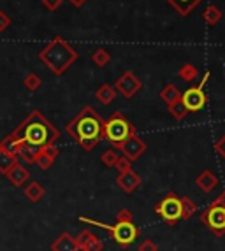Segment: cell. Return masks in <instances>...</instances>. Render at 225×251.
Masks as SVG:
<instances>
[{"mask_svg":"<svg viewBox=\"0 0 225 251\" xmlns=\"http://www.w3.org/2000/svg\"><path fill=\"white\" fill-rule=\"evenodd\" d=\"M67 134L74 139L84 151H92L102 141L104 120L99 116L92 105H84L65 126Z\"/></svg>","mask_w":225,"mask_h":251,"instance_id":"1","label":"cell"},{"mask_svg":"<svg viewBox=\"0 0 225 251\" xmlns=\"http://www.w3.org/2000/svg\"><path fill=\"white\" fill-rule=\"evenodd\" d=\"M13 135L18 141L32 144L35 148H42L56 143L60 139V130L42 116L41 111L35 109L14 128Z\"/></svg>","mask_w":225,"mask_h":251,"instance_id":"2","label":"cell"},{"mask_svg":"<svg viewBox=\"0 0 225 251\" xmlns=\"http://www.w3.org/2000/svg\"><path fill=\"white\" fill-rule=\"evenodd\" d=\"M41 60L55 75H62L78 60V53L63 37H53L39 53Z\"/></svg>","mask_w":225,"mask_h":251,"instance_id":"3","label":"cell"},{"mask_svg":"<svg viewBox=\"0 0 225 251\" xmlns=\"http://www.w3.org/2000/svg\"><path fill=\"white\" fill-rule=\"evenodd\" d=\"M80 222L86 223V225H95L99 228H102V230H108L111 234V239L120 248H129L141 234V230L134 222H116L114 225H108V223L97 222V220H90L86 216H80Z\"/></svg>","mask_w":225,"mask_h":251,"instance_id":"4","label":"cell"},{"mask_svg":"<svg viewBox=\"0 0 225 251\" xmlns=\"http://www.w3.org/2000/svg\"><path fill=\"white\" fill-rule=\"evenodd\" d=\"M136 134V126L127 120L120 111L112 113L108 122H104V130H102V137L112 144V148H116L121 144L125 139Z\"/></svg>","mask_w":225,"mask_h":251,"instance_id":"5","label":"cell"},{"mask_svg":"<svg viewBox=\"0 0 225 251\" xmlns=\"http://www.w3.org/2000/svg\"><path fill=\"white\" fill-rule=\"evenodd\" d=\"M155 214L162 218V222L169 226H174L181 220V197L174 192H169L159 204L155 205Z\"/></svg>","mask_w":225,"mask_h":251,"instance_id":"6","label":"cell"},{"mask_svg":"<svg viewBox=\"0 0 225 251\" xmlns=\"http://www.w3.org/2000/svg\"><path fill=\"white\" fill-rule=\"evenodd\" d=\"M200 222L218 237L225 235V209L220 205L209 204V207L200 213Z\"/></svg>","mask_w":225,"mask_h":251,"instance_id":"7","label":"cell"},{"mask_svg":"<svg viewBox=\"0 0 225 251\" xmlns=\"http://www.w3.org/2000/svg\"><path fill=\"white\" fill-rule=\"evenodd\" d=\"M141 88H142L141 79L130 71L123 72V74L116 79V83H114V90L120 92L125 99H132L136 93L141 92Z\"/></svg>","mask_w":225,"mask_h":251,"instance_id":"8","label":"cell"},{"mask_svg":"<svg viewBox=\"0 0 225 251\" xmlns=\"http://www.w3.org/2000/svg\"><path fill=\"white\" fill-rule=\"evenodd\" d=\"M116 148L121 151V155L125 156V158H129L130 162H136V160H139L144 155V151L148 146H146V143L138 134H134L129 139H125L121 144H118Z\"/></svg>","mask_w":225,"mask_h":251,"instance_id":"9","label":"cell"},{"mask_svg":"<svg viewBox=\"0 0 225 251\" xmlns=\"http://www.w3.org/2000/svg\"><path fill=\"white\" fill-rule=\"evenodd\" d=\"M181 102L188 109V113H197L204 107L208 102V97L204 93V88L200 86H190L185 93H181Z\"/></svg>","mask_w":225,"mask_h":251,"instance_id":"10","label":"cell"},{"mask_svg":"<svg viewBox=\"0 0 225 251\" xmlns=\"http://www.w3.org/2000/svg\"><path fill=\"white\" fill-rule=\"evenodd\" d=\"M58 155H60V148L56 146V144L39 148L37 155H35V165H37L41 171H48V169L53 167L55 160L58 158Z\"/></svg>","mask_w":225,"mask_h":251,"instance_id":"11","label":"cell"},{"mask_svg":"<svg viewBox=\"0 0 225 251\" xmlns=\"http://www.w3.org/2000/svg\"><path fill=\"white\" fill-rule=\"evenodd\" d=\"M76 243H78L80 251H102L104 250L102 241H100L92 230H88V228H84V230H81L80 234H78Z\"/></svg>","mask_w":225,"mask_h":251,"instance_id":"12","label":"cell"},{"mask_svg":"<svg viewBox=\"0 0 225 251\" xmlns=\"http://www.w3.org/2000/svg\"><path fill=\"white\" fill-rule=\"evenodd\" d=\"M141 183H142L141 176H139L136 171H132V169H129L127 172H121V174H118V177H116V184L125 193L136 192V190L141 186Z\"/></svg>","mask_w":225,"mask_h":251,"instance_id":"13","label":"cell"},{"mask_svg":"<svg viewBox=\"0 0 225 251\" xmlns=\"http://www.w3.org/2000/svg\"><path fill=\"white\" fill-rule=\"evenodd\" d=\"M5 176H7V179L11 181V184H13V186L21 188V186H23V184L30 179V172H28V169H27L25 165H21V162H16L13 167L9 169V172L5 174Z\"/></svg>","mask_w":225,"mask_h":251,"instance_id":"14","label":"cell"},{"mask_svg":"<svg viewBox=\"0 0 225 251\" xmlns=\"http://www.w3.org/2000/svg\"><path fill=\"white\" fill-rule=\"evenodd\" d=\"M51 251H80L76 237L69 232H62L51 244Z\"/></svg>","mask_w":225,"mask_h":251,"instance_id":"15","label":"cell"},{"mask_svg":"<svg viewBox=\"0 0 225 251\" xmlns=\"http://www.w3.org/2000/svg\"><path fill=\"white\" fill-rule=\"evenodd\" d=\"M196 184H197V188H199L200 192L211 193L213 190L218 186V177L215 176L211 171H208V169H206L204 172H200L199 176H197Z\"/></svg>","mask_w":225,"mask_h":251,"instance_id":"16","label":"cell"},{"mask_svg":"<svg viewBox=\"0 0 225 251\" xmlns=\"http://www.w3.org/2000/svg\"><path fill=\"white\" fill-rule=\"evenodd\" d=\"M166 2L171 5L172 9H174L179 16L185 18V16H188V14L192 13L194 9H196L197 5L202 2V0H166Z\"/></svg>","mask_w":225,"mask_h":251,"instance_id":"17","label":"cell"},{"mask_svg":"<svg viewBox=\"0 0 225 251\" xmlns=\"http://www.w3.org/2000/svg\"><path fill=\"white\" fill-rule=\"evenodd\" d=\"M95 99L99 100V104L109 105L114 99H116V90L112 88L111 84H102V86L95 92Z\"/></svg>","mask_w":225,"mask_h":251,"instance_id":"18","label":"cell"},{"mask_svg":"<svg viewBox=\"0 0 225 251\" xmlns=\"http://www.w3.org/2000/svg\"><path fill=\"white\" fill-rule=\"evenodd\" d=\"M23 193H25V197L28 199L30 202H39L42 197H44V188H42V184L37 183V181H32V183H28L25 186V190H23Z\"/></svg>","mask_w":225,"mask_h":251,"instance_id":"19","label":"cell"},{"mask_svg":"<svg viewBox=\"0 0 225 251\" xmlns=\"http://www.w3.org/2000/svg\"><path fill=\"white\" fill-rule=\"evenodd\" d=\"M21 143H23V141H18L13 134H9L7 137H4L2 141H0V151L9 153V155L18 156V150H20Z\"/></svg>","mask_w":225,"mask_h":251,"instance_id":"20","label":"cell"},{"mask_svg":"<svg viewBox=\"0 0 225 251\" xmlns=\"http://www.w3.org/2000/svg\"><path fill=\"white\" fill-rule=\"evenodd\" d=\"M37 150L39 148L32 146V144H27V143H21L20 150H18V158H21L23 163H35V155H37Z\"/></svg>","mask_w":225,"mask_h":251,"instance_id":"21","label":"cell"},{"mask_svg":"<svg viewBox=\"0 0 225 251\" xmlns=\"http://www.w3.org/2000/svg\"><path fill=\"white\" fill-rule=\"evenodd\" d=\"M160 99H162L167 105L176 104V102L181 100V92L176 88L174 84H166V88H162V92H160Z\"/></svg>","mask_w":225,"mask_h":251,"instance_id":"22","label":"cell"},{"mask_svg":"<svg viewBox=\"0 0 225 251\" xmlns=\"http://www.w3.org/2000/svg\"><path fill=\"white\" fill-rule=\"evenodd\" d=\"M197 213V204L190 197H181V220H190Z\"/></svg>","mask_w":225,"mask_h":251,"instance_id":"23","label":"cell"},{"mask_svg":"<svg viewBox=\"0 0 225 251\" xmlns=\"http://www.w3.org/2000/svg\"><path fill=\"white\" fill-rule=\"evenodd\" d=\"M179 77L183 81H187V83H192V81L197 79V75H199V71H197V67L194 65V63H185L183 67L178 71Z\"/></svg>","mask_w":225,"mask_h":251,"instance_id":"24","label":"cell"},{"mask_svg":"<svg viewBox=\"0 0 225 251\" xmlns=\"http://www.w3.org/2000/svg\"><path fill=\"white\" fill-rule=\"evenodd\" d=\"M92 62L95 63L97 67H106L109 62H111V53L104 48H99V50L93 51L92 54Z\"/></svg>","mask_w":225,"mask_h":251,"instance_id":"25","label":"cell"},{"mask_svg":"<svg viewBox=\"0 0 225 251\" xmlns=\"http://www.w3.org/2000/svg\"><path fill=\"white\" fill-rule=\"evenodd\" d=\"M222 11L217 7V5H208L204 11V14H202V18H204V21L208 23V25H217L218 21L222 20Z\"/></svg>","mask_w":225,"mask_h":251,"instance_id":"26","label":"cell"},{"mask_svg":"<svg viewBox=\"0 0 225 251\" xmlns=\"http://www.w3.org/2000/svg\"><path fill=\"white\" fill-rule=\"evenodd\" d=\"M18 162V156L14 155H9V153H4V151H0V174H7L9 169L13 167L14 163Z\"/></svg>","mask_w":225,"mask_h":251,"instance_id":"27","label":"cell"},{"mask_svg":"<svg viewBox=\"0 0 225 251\" xmlns=\"http://www.w3.org/2000/svg\"><path fill=\"white\" fill-rule=\"evenodd\" d=\"M167 109H169V113H171V116L174 118V120H178V122H181V120H185L188 114V109L185 107V104L181 100L176 102V104H171L167 105Z\"/></svg>","mask_w":225,"mask_h":251,"instance_id":"28","label":"cell"},{"mask_svg":"<svg viewBox=\"0 0 225 251\" xmlns=\"http://www.w3.org/2000/svg\"><path fill=\"white\" fill-rule=\"evenodd\" d=\"M23 84L27 86L28 92H35V90L41 88L42 79H41V75L35 74V72H28V74L25 75V79H23Z\"/></svg>","mask_w":225,"mask_h":251,"instance_id":"29","label":"cell"},{"mask_svg":"<svg viewBox=\"0 0 225 251\" xmlns=\"http://www.w3.org/2000/svg\"><path fill=\"white\" fill-rule=\"evenodd\" d=\"M118 158H120V155H118V151L114 148L104 150L102 155H100V160H102V163H104L106 167H114V163L118 162Z\"/></svg>","mask_w":225,"mask_h":251,"instance_id":"30","label":"cell"},{"mask_svg":"<svg viewBox=\"0 0 225 251\" xmlns=\"http://www.w3.org/2000/svg\"><path fill=\"white\" fill-rule=\"evenodd\" d=\"M114 169L118 171V174H121V172H127L129 169H132V162H130L129 158H125V156H120V158H118V162L114 163Z\"/></svg>","mask_w":225,"mask_h":251,"instance_id":"31","label":"cell"},{"mask_svg":"<svg viewBox=\"0 0 225 251\" xmlns=\"http://www.w3.org/2000/svg\"><path fill=\"white\" fill-rule=\"evenodd\" d=\"M138 251H159V246H157V243L151 241V239H144L138 246Z\"/></svg>","mask_w":225,"mask_h":251,"instance_id":"32","label":"cell"},{"mask_svg":"<svg viewBox=\"0 0 225 251\" xmlns=\"http://www.w3.org/2000/svg\"><path fill=\"white\" fill-rule=\"evenodd\" d=\"M116 222H134V216L127 207H121L116 213Z\"/></svg>","mask_w":225,"mask_h":251,"instance_id":"33","label":"cell"},{"mask_svg":"<svg viewBox=\"0 0 225 251\" xmlns=\"http://www.w3.org/2000/svg\"><path fill=\"white\" fill-rule=\"evenodd\" d=\"M215 151H217L218 156H222V158L225 160V134L218 139L217 143H215Z\"/></svg>","mask_w":225,"mask_h":251,"instance_id":"34","label":"cell"},{"mask_svg":"<svg viewBox=\"0 0 225 251\" xmlns=\"http://www.w3.org/2000/svg\"><path fill=\"white\" fill-rule=\"evenodd\" d=\"M11 26V18L4 13V11H0V32H4Z\"/></svg>","mask_w":225,"mask_h":251,"instance_id":"35","label":"cell"},{"mask_svg":"<svg viewBox=\"0 0 225 251\" xmlns=\"http://www.w3.org/2000/svg\"><path fill=\"white\" fill-rule=\"evenodd\" d=\"M42 5L46 9H50V11H56V9L62 5V0H41Z\"/></svg>","mask_w":225,"mask_h":251,"instance_id":"36","label":"cell"},{"mask_svg":"<svg viewBox=\"0 0 225 251\" xmlns=\"http://www.w3.org/2000/svg\"><path fill=\"white\" fill-rule=\"evenodd\" d=\"M211 204H215V205H220V207H224V209H225V192H222L220 195H218V197L211 202Z\"/></svg>","mask_w":225,"mask_h":251,"instance_id":"37","label":"cell"},{"mask_svg":"<svg viewBox=\"0 0 225 251\" xmlns=\"http://www.w3.org/2000/svg\"><path fill=\"white\" fill-rule=\"evenodd\" d=\"M209 77H211V72H209V71H206V72H204V75H202V79H200V83L197 84V86H200V88H204L206 84H208Z\"/></svg>","mask_w":225,"mask_h":251,"instance_id":"38","label":"cell"},{"mask_svg":"<svg viewBox=\"0 0 225 251\" xmlns=\"http://www.w3.org/2000/svg\"><path fill=\"white\" fill-rule=\"evenodd\" d=\"M69 2H71V4L74 5V7H83V5L86 4L88 0H69Z\"/></svg>","mask_w":225,"mask_h":251,"instance_id":"39","label":"cell"}]
</instances>
